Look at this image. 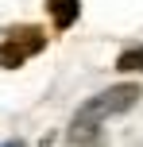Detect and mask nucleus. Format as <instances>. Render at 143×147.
I'll list each match as a JSON object with an SVG mask.
<instances>
[{
  "instance_id": "1",
  "label": "nucleus",
  "mask_w": 143,
  "mask_h": 147,
  "mask_svg": "<svg viewBox=\"0 0 143 147\" xmlns=\"http://www.w3.org/2000/svg\"><path fill=\"white\" fill-rule=\"evenodd\" d=\"M143 89L139 85H108L105 93L89 97V101L77 109L74 124H70V143L74 147H101V124H105L108 116H120V112H128L132 105H139Z\"/></svg>"
},
{
  "instance_id": "2",
  "label": "nucleus",
  "mask_w": 143,
  "mask_h": 147,
  "mask_svg": "<svg viewBox=\"0 0 143 147\" xmlns=\"http://www.w3.org/2000/svg\"><path fill=\"white\" fill-rule=\"evenodd\" d=\"M43 47H46V35L39 27H15V35L0 43V70L23 66V62H27L31 54H39Z\"/></svg>"
},
{
  "instance_id": "3",
  "label": "nucleus",
  "mask_w": 143,
  "mask_h": 147,
  "mask_svg": "<svg viewBox=\"0 0 143 147\" xmlns=\"http://www.w3.org/2000/svg\"><path fill=\"white\" fill-rule=\"evenodd\" d=\"M46 12H50L54 27L66 31V27H74L77 16H81V0H46Z\"/></svg>"
},
{
  "instance_id": "4",
  "label": "nucleus",
  "mask_w": 143,
  "mask_h": 147,
  "mask_svg": "<svg viewBox=\"0 0 143 147\" xmlns=\"http://www.w3.org/2000/svg\"><path fill=\"white\" fill-rule=\"evenodd\" d=\"M116 70L120 74H143V47H128L116 58Z\"/></svg>"
},
{
  "instance_id": "5",
  "label": "nucleus",
  "mask_w": 143,
  "mask_h": 147,
  "mask_svg": "<svg viewBox=\"0 0 143 147\" xmlns=\"http://www.w3.org/2000/svg\"><path fill=\"white\" fill-rule=\"evenodd\" d=\"M4 147H23V143H4Z\"/></svg>"
}]
</instances>
